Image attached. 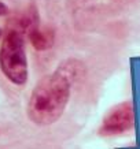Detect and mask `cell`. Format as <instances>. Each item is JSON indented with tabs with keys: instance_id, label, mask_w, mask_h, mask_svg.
<instances>
[{
	"instance_id": "1",
	"label": "cell",
	"mask_w": 140,
	"mask_h": 149,
	"mask_svg": "<svg viewBox=\"0 0 140 149\" xmlns=\"http://www.w3.org/2000/svg\"><path fill=\"white\" fill-rule=\"evenodd\" d=\"M76 62H65L37 82L27 101V116L37 126H50L63 115L76 77Z\"/></svg>"
},
{
	"instance_id": "2",
	"label": "cell",
	"mask_w": 140,
	"mask_h": 149,
	"mask_svg": "<svg viewBox=\"0 0 140 149\" xmlns=\"http://www.w3.org/2000/svg\"><path fill=\"white\" fill-rule=\"evenodd\" d=\"M0 68L6 77L15 85L27 81V60L23 45V36L10 29L0 47Z\"/></svg>"
},
{
	"instance_id": "3",
	"label": "cell",
	"mask_w": 140,
	"mask_h": 149,
	"mask_svg": "<svg viewBox=\"0 0 140 149\" xmlns=\"http://www.w3.org/2000/svg\"><path fill=\"white\" fill-rule=\"evenodd\" d=\"M133 120H135V113L132 104L129 101L120 103L108 109L107 113L104 115L99 133L102 136L107 137L121 136L131 130L133 126Z\"/></svg>"
},
{
	"instance_id": "4",
	"label": "cell",
	"mask_w": 140,
	"mask_h": 149,
	"mask_svg": "<svg viewBox=\"0 0 140 149\" xmlns=\"http://www.w3.org/2000/svg\"><path fill=\"white\" fill-rule=\"evenodd\" d=\"M29 38H30V42H32L34 49L37 51L50 49L52 44H54V32L51 29H48V27L40 29L37 26L29 33Z\"/></svg>"
},
{
	"instance_id": "5",
	"label": "cell",
	"mask_w": 140,
	"mask_h": 149,
	"mask_svg": "<svg viewBox=\"0 0 140 149\" xmlns=\"http://www.w3.org/2000/svg\"><path fill=\"white\" fill-rule=\"evenodd\" d=\"M7 14H8V7H7L3 1H0V17L7 15Z\"/></svg>"
},
{
	"instance_id": "6",
	"label": "cell",
	"mask_w": 140,
	"mask_h": 149,
	"mask_svg": "<svg viewBox=\"0 0 140 149\" xmlns=\"http://www.w3.org/2000/svg\"><path fill=\"white\" fill-rule=\"evenodd\" d=\"M3 37V32H1V29H0V38Z\"/></svg>"
}]
</instances>
